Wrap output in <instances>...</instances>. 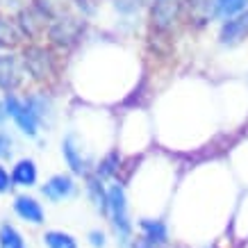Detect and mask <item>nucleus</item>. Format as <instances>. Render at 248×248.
Returning <instances> with one entry per match:
<instances>
[{
	"mask_svg": "<svg viewBox=\"0 0 248 248\" xmlns=\"http://www.w3.org/2000/svg\"><path fill=\"white\" fill-rule=\"evenodd\" d=\"M14 212L23 221H28V223H44V207L39 203L37 198H32V196H16L14 198Z\"/></svg>",
	"mask_w": 248,
	"mask_h": 248,
	"instance_id": "7ed1b4c3",
	"label": "nucleus"
},
{
	"mask_svg": "<svg viewBox=\"0 0 248 248\" xmlns=\"http://www.w3.org/2000/svg\"><path fill=\"white\" fill-rule=\"evenodd\" d=\"M5 114H9L28 137L37 135V116H34V112L30 109V105H28V103H21L14 93H7V96H5Z\"/></svg>",
	"mask_w": 248,
	"mask_h": 248,
	"instance_id": "f03ea898",
	"label": "nucleus"
},
{
	"mask_svg": "<svg viewBox=\"0 0 248 248\" xmlns=\"http://www.w3.org/2000/svg\"><path fill=\"white\" fill-rule=\"evenodd\" d=\"M18 41V30L5 18H0V46L5 44H16Z\"/></svg>",
	"mask_w": 248,
	"mask_h": 248,
	"instance_id": "f3484780",
	"label": "nucleus"
},
{
	"mask_svg": "<svg viewBox=\"0 0 248 248\" xmlns=\"http://www.w3.org/2000/svg\"><path fill=\"white\" fill-rule=\"evenodd\" d=\"M12 155V139L5 132H0V157H9Z\"/></svg>",
	"mask_w": 248,
	"mask_h": 248,
	"instance_id": "6ab92c4d",
	"label": "nucleus"
},
{
	"mask_svg": "<svg viewBox=\"0 0 248 248\" xmlns=\"http://www.w3.org/2000/svg\"><path fill=\"white\" fill-rule=\"evenodd\" d=\"M246 37H248V12L230 18V21L221 28V41L228 46L239 44L241 39H246Z\"/></svg>",
	"mask_w": 248,
	"mask_h": 248,
	"instance_id": "39448f33",
	"label": "nucleus"
},
{
	"mask_svg": "<svg viewBox=\"0 0 248 248\" xmlns=\"http://www.w3.org/2000/svg\"><path fill=\"white\" fill-rule=\"evenodd\" d=\"M89 241L93 248H103L105 246V234L100 232V230H93V232L89 234Z\"/></svg>",
	"mask_w": 248,
	"mask_h": 248,
	"instance_id": "aec40b11",
	"label": "nucleus"
},
{
	"mask_svg": "<svg viewBox=\"0 0 248 248\" xmlns=\"http://www.w3.org/2000/svg\"><path fill=\"white\" fill-rule=\"evenodd\" d=\"M76 191V185H73V178L71 175H53L50 180L46 182L44 187H41V194L46 198H50V201H64L68 196H73Z\"/></svg>",
	"mask_w": 248,
	"mask_h": 248,
	"instance_id": "20e7f679",
	"label": "nucleus"
},
{
	"mask_svg": "<svg viewBox=\"0 0 248 248\" xmlns=\"http://www.w3.org/2000/svg\"><path fill=\"white\" fill-rule=\"evenodd\" d=\"M248 5V0H212V7H214V14L223 16V18H230V16L244 12Z\"/></svg>",
	"mask_w": 248,
	"mask_h": 248,
	"instance_id": "f8f14e48",
	"label": "nucleus"
},
{
	"mask_svg": "<svg viewBox=\"0 0 248 248\" xmlns=\"http://www.w3.org/2000/svg\"><path fill=\"white\" fill-rule=\"evenodd\" d=\"M0 248H28V246H25L23 234L18 232L14 226L2 223V226H0Z\"/></svg>",
	"mask_w": 248,
	"mask_h": 248,
	"instance_id": "ddd939ff",
	"label": "nucleus"
},
{
	"mask_svg": "<svg viewBox=\"0 0 248 248\" xmlns=\"http://www.w3.org/2000/svg\"><path fill=\"white\" fill-rule=\"evenodd\" d=\"M107 205H109V217H112L114 230L121 237V241H128L132 232V223H130L128 214V201H125V191L121 185H112L107 191Z\"/></svg>",
	"mask_w": 248,
	"mask_h": 248,
	"instance_id": "f257e3e1",
	"label": "nucleus"
},
{
	"mask_svg": "<svg viewBox=\"0 0 248 248\" xmlns=\"http://www.w3.org/2000/svg\"><path fill=\"white\" fill-rule=\"evenodd\" d=\"M12 182L18 187H32L37 182V164L32 159H18L12 169Z\"/></svg>",
	"mask_w": 248,
	"mask_h": 248,
	"instance_id": "6e6552de",
	"label": "nucleus"
},
{
	"mask_svg": "<svg viewBox=\"0 0 248 248\" xmlns=\"http://www.w3.org/2000/svg\"><path fill=\"white\" fill-rule=\"evenodd\" d=\"M141 232L143 237L148 241H153L155 246H162V244H166V239H169V234H166V226L162 223V221H153V218H143L141 223Z\"/></svg>",
	"mask_w": 248,
	"mask_h": 248,
	"instance_id": "1a4fd4ad",
	"label": "nucleus"
},
{
	"mask_svg": "<svg viewBox=\"0 0 248 248\" xmlns=\"http://www.w3.org/2000/svg\"><path fill=\"white\" fill-rule=\"evenodd\" d=\"M64 157H66L68 166L73 169V173H78V175H84V173H87V162H84L82 155L78 153L76 143H73V137H66V141H64Z\"/></svg>",
	"mask_w": 248,
	"mask_h": 248,
	"instance_id": "9b49d317",
	"label": "nucleus"
},
{
	"mask_svg": "<svg viewBox=\"0 0 248 248\" xmlns=\"http://www.w3.org/2000/svg\"><path fill=\"white\" fill-rule=\"evenodd\" d=\"M46 50H41V48H30V50H25V62H28V66H30V71L34 73L37 78H44L46 76Z\"/></svg>",
	"mask_w": 248,
	"mask_h": 248,
	"instance_id": "4468645a",
	"label": "nucleus"
},
{
	"mask_svg": "<svg viewBox=\"0 0 248 248\" xmlns=\"http://www.w3.org/2000/svg\"><path fill=\"white\" fill-rule=\"evenodd\" d=\"M78 32H80V23H78V18H62L57 25H53L50 37L57 39V41H71V39H76Z\"/></svg>",
	"mask_w": 248,
	"mask_h": 248,
	"instance_id": "9d476101",
	"label": "nucleus"
},
{
	"mask_svg": "<svg viewBox=\"0 0 248 248\" xmlns=\"http://www.w3.org/2000/svg\"><path fill=\"white\" fill-rule=\"evenodd\" d=\"M132 248H159V246H155L153 241H148V239H146V237L141 234V237H139V239L132 244Z\"/></svg>",
	"mask_w": 248,
	"mask_h": 248,
	"instance_id": "412c9836",
	"label": "nucleus"
},
{
	"mask_svg": "<svg viewBox=\"0 0 248 248\" xmlns=\"http://www.w3.org/2000/svg\"><path fill=\"white\" fill-rule=\"evenodd\" d=\"M44 241L48 248H78L76 239L66 232H60V230H50V232L44 234Z\"/></svg>",
	"mask_w": 248,
	"mask_h": 248,
	"instance_id": "2eb2a0df",
	"label": "nucleus"
},
{
	"mask_svg": "<svg viewBox=\"0 0 248 248\" xmlns=\"http://www.w3.org/2000/svg\"><path fill=\"white\" fill-rule=\"evenodd\" d=\"M87 187H89V194H91V198H93V203H96L98 210H100V212H107V210H109V205H107V194L103 191L100 182H98L96 178H91Z\"/></svg>",
	"mask_w": 248,
	"mask_h": 248,
	"instance_id": "dca6fc26",
	"label": "nucleus"
},
{
	"mask_svg": "<svg viewBox=\"0 0 248 248\" xmlns=\"http://www.w3.org/2000/svg\"><path fill=\"white\" fill-rule=\"evenodd\" d=\"M5 119V109H2V107H0V121Z\"/></svg>",
	"mask_w": 248,
	"mask_h": 248,
	"instance_id": "4be33fe9",
	"label": "nucleus"
},
{
	"mask_svg": "<svg viewBox=\"0 0 248 248\" xmlns=\"http://www.w3.org/2000/svg\"><path fill=\"white\" fill-rule=\"evenodd\" d=\"M21 82V66L12 55H0V89H16Z\"/></svg>",
	"mask_w": 248,
	"mask_h": 248,
	"instance_id": "423d86ee",
	"label": "nucleus"
},
{
	"mask_svg": "<svg viewBox=\"0 0 248 248\" xmlns=\"http://www.w3.org/2000/svg\"><path fill=\"white\" fill-rule=\"evenodd\" d=\"M180 2L182 0H155V7H153V23L157 28H169L175 16L180 12Z\"/></svg>",
	"mask_w": 248,
	"mask_h": 248,
	"instance_id": "0eeeda50",
	"label": "nucleus"
},
{
	"mask_svg": "<svg viewBox=\"0 0 248 248\" xmlns=\"http://www.w3.org/2000/svg\"><path fill=\"white\" fill-rule=\"evenodd\" d=\"M12 187H14V182H12V175L5 171V166H0V194H7Z\"/></svg>",
	"mask_w": 248,
	"mask_h": 248,
	"instance_id": "a211bd4d",
	"label": "nucleus"
}]
</instances>
